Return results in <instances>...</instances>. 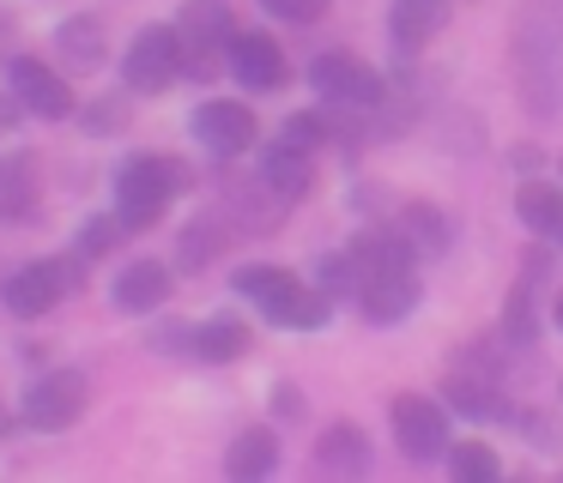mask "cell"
<instances>
[{
    "instance_id": "cell-28",
    "label": "cell",
    "mask_w": 563,
    "mask_h": 483,
    "mask_svg": "<svg viewBox=\"0 0 563 483\" xmlns=\"http://www.w3.org/2000/svg\"><path fill=\"white\" fill-rule=\"evenodd\" d=\"M558 326H563V296H558Z\"/></svg>"
},
{
    "instance_id": "cell-4",
    "label": "cell",
    "mask_w": 563,
    "mask_h": 483,
    "mask_svg": "<svg viewBox=\"0 0 563 483\" xmlns=\"http://www.w3.org/2000/svg\"><path fill=\"white\" fill-rule=\"evenodd\" d=\"M231 43V12L219 7V0H188L183 24H176V48H183V67L195 72V79H207V72H219V55L212 48Z\"/></svg>"
},
{
    "instance_id": "cell-5",
    "label": "cell",
    "mask_w": 563,
    "mask_h": 483,
    "mask_svg": "<svg viewBox=\"0 0 563 483\" xmlns=\"http://www.w3.org/2000/svg\"><path fill=\"white\" fill-rule=\"evenodd\" d=\"M74 284H79V266H67V260H31V266H19V272L7 278V308H13L19 321H37V314H49Z\"/></svg>"
},
{
    "instance_id": "cell-21",
    "label": "cell",
    "mask_w": 563,
    "mask_h": 483,
    "mask_svg": "<svg viewBox=\"0 0 563 483\" xmlns=\"http://www.w3.org/2000/svg\"><path fill=\"white\" fill-rule=\"evenodd\" d=\"M442 398H449L454 411H461V417H503V393L497 386H485V381H466V374H454L449 386H442Z\"/></svg>"
},
{
    "instance_id": "cell-17",
    "label": "cell",
    "mask_w": 563,
    "mask_h": 483,
    "mask_svg": "<svg viewBox=\"0 0 563 483\" xmlns=\"http://www.w3.org/2000/svg\"><path fill=\"white\" fill-rule=\"evenodd\" d=\"M316 465H321V471H345V478H357V471L369 465L364 435H357L352 423H333V429L316 441Z\"/></svg>"
},
{
    "instance_id": "cell-20",
    "label": "cell",
    "mask_w": 563,
    "mask_h": 483,
    "mask_svg": "<svg viewBox=\"0 0 563 483\" xmlns=\"http://www.w3.org/2000/svg\"><path fill=\"white\" fill-rule=\"evenodd\" d=\"M55 48H62L67 67L91 72V67L103 60V31H98V19H67L62 31H55Z\"/></svg>"
},
{
    "instance_id": "cell-1",
    "label": "cell",
    "mask_w": 563,
    "mask_h": 483,
    "mask_svg": "<svg viewBox=\"0 0 563 483\" xmlns=\"http://www.w3.org/2000/svg\"><path fill=\"white\" fill-rule=\"evenodd\" d=\"M236 290L279 326H321L328 321V290H303L285 266H243Z\"/></svg>"
},
{
    "instance_id": "cell-25",
    "label": "cell",
    "mask_w": 563,
    "mask_h": 483,
    "mask_svg": "<svg viewBox=\"0 0 563 483\" xmlns=\"http://www.w3.org/2000/svg\"><path fill=\"white\" fill-rule=\"evenodd\" d=\"M115 242H122V217H91V224L79 229V254H86V260L115 254Z\"/></svg>"
},
{
    "instance_id": "cell-19",
    "label": "cell",
    "mask_w": 563,
    "mask_h": 483,
    "mask_svg": "<svg viewBox=\"0 0 563 483\" xmlns=\"http://www.w3.org/2000/svg\"><path fill=\"white\" fill-rule=\"evenodd\" d=\"M267 188L279 193L285 205L303 200L309 188H316V169H309V151H297V145H279V151L267 157Z\"/></svg>"
},
{
    "instance_id": "cell-6",
    "label": "cell",
    "mask_w": 563,
    "mask_h": 483,
    "mask_svg": "<svg viewBox=\"0 0 563 483\" xmlns=\"http://www.w3.org/2000/svg\"><path fill=\"white\" fill-rule=\"evenodd\" d=\"M176 72H183L176 24H146V31L134 36V48H128V60H122L128 91H164V85H170Z\"/></svg>"
},
{
    "instance_id": "cell-9",
    "label": "cell",
    "mask_w": 563,
    "mask_h": 483,
    "mask_svg": "<svg viewBox=\"0 0 563 483\" xmlns=\"http://www.w3.org/2000/svg\"><path fill=\"white\" fill-rule=\"evenodd\" d=\"M224 48H231V55H224V67H231L249 91H273V85H285V55H279V43H273V36L243 31V36H231Z\"/></svg>"
},
{
    "instance_id": "cell-22",
    "label": "cell",
    "mask_w": 563,
    "mask_h": 483,
    "mask_svg": "<svg viewBox=\"0 0 563 483\" xmlns=\"http://www.w3.org/2000/svg\"><path fill=\"white\" fill-rule=\"evenodd\" d=\"M449 471L461 483H485V478H497V471H503V459L490 453L485 441H461V447H449Z\"/></svg>"
},
{
    "instance_id": "cell-10",
    "label": "cell",
    "mask_w": 563,
    "mask_h": 483,
    "mask_svg": "<svg viewBox=\"0 0 563 483\" xmlns=\"http://www.w3.org/2000/svg\"><path fill=\"white\" fill-rule=\"evenodd\" d=\"M13 91H19V103H25L31 115H43V121L74 115V91H67V79L49 72L43 60H13Z\"/></svg>"
},
{
    "instance_id": "cell-8",
    "label": "cell",
    "mask_w": 563,
    "mask_h": 483,
    "mask_svg": "<svg viewBox=\"0 0 563 483\" xmlns=\"http://www.w3.org/2000/svg\"><path fill=\"white\" fill-rule=\"evenodd\" d=\"M309 85H316V97L345 103V109H369L382 97V79L364 67V60H352V55H321L316 67H309Z\"/></svg>"
},
{
    "instance_id": "cell-23",
    "label": "cell",
    "mask_w": 563,
    "mask_h": 483,
    "mask_svg": "<svg viewBox=\"0 0 563 483\" xmlns=\"http://www.w3.org/2000/svg\"><path fill=\"white\" fill-rule=\"evenodd\" d=\"M406 229H412V248H424V254H442L449 248V217H437L430 212V205H412V212H406Z\"/></svg>"
},
{
    "instance_id": "cell-27",
    "label": "cell",
    "mask_w": 563,
    "mask_h": 483,
    "mask_svg": "<svg viewBox=\"0 0 563 483\" xmlns=\"http://www.w3.org/2000/svg\"><path fill=\"white\" fill-rule=\"evenodd\" d=\"M316 139H321V121H316V115H291V121H285V145H297V151H316Z\"/></svg>"
},
{
    "instance_id": "cell-14",
    "label": "cell",
    "mask_w": 563,
    "mask_h": 483,
    "mask_svg": "<svg viewBox=\"0 0 563 483\" xmlns=\"http://www.w3.org/2000/svg\"><path fill=\"white\" fill-rule=\"evenodd\" d=\"M164 296H170V272H164L158 260H134L122 278H115V308H128V314L158 308Z\"/></svg>"
},
{
    "instance_id": "cell-2",
    "label": "cell",
    "mask_w": 563,
    "mask_h": 483,
    "mask_svg": "<svg viewBox=\"0 0 563 483\" xmlns=\"http://www.w3.org/2000/svg\"><path fill=\"white\" fill-rule=\"evenodd\" d=\"M176 181H183V169L164 164V157H128L122 176H115V217H122V229L158 224L170 193H176Z\"/></svg>"
},
{
    "instance_id": "cell-13",
    "label": "cell",
    "mask_w": 563,
    "mask_h": 483,
    "mask_svg": "<svg viewBox=\"0 0 563 483\" xmlns=\"http://www.w3.org/2000/svg\"><path fill=\"white\" fill-rule=\"evenodd\" d=\"M388 31H394V43H400L406 55H418V48L437 43V31H442V0H394Z\"/></svg>"
},
{
    "instance_id": "cell-18",
    "label": "cell",
    "mask_w": 563,
    "mask_h": 483,
    "mask_svg": "<svg viewBox=\"0 0 563 483\" xmlns=\"http://www.w3.org/2000/svg\"><path fill=\"white\" fill-rule=\"evenodd\" d=\"M224 465H231V478H267V471L279 465V441H273V429H243L231 441V453H224Z\"/></svg>"
},
{
    "instance_id": "cell-3",
    "label": "cell",
    "mask_w": 563,
    "mask_h": 483,
    "mask_svg": "<svg viewBox=\"0 0 563 483\" xmlns=\"http://www.w3.org/2000/svg\"><path fill=\"white\" fill-rule=\"evenodd\" d=\"M91 405V381L79 369H55L43 374V381H31L25 393V423L31 429H67V423H79Z\"/></svg>"
},
{
    "instance_id": "cell-7",
    "label": "cell",
    "mask_w": 563,
    "mask_h": 483,
    "mask_svg": "<svg viewBox=\"0 0 563 483\" xmlns=\"http://www.w3.org/2000/svg\"><path fill=\"white\" fill-rule=\"evenodd\" d=\"M394 435H400V453L437 459L449 447V411L424 393H400L394 398Z\"/></svg>"
},
{
    "instance_id": "cell-26",
    "label": "cell",
    "mask_w": 563,
    "mask_h": 483,
    "mask_svg": "<svg viewBox=\"0 0 563 483\" xmlns=\"http://www.w3.org/2000/svg\"><path fill=\"white\" fill-rule=\"evenodd\" d=\"M261 7H267L273 19H291V24H309V19H321V7H328V0H261Z\"/></svg>"
},
{
    "instance_id": "cell-11",
    "label": "cell",
    "mask_w": 563,
    "mask_h": 483,
    "mask_svg": "<svg viewBox=\"0 0 563 483\" xmlns=\"http://www.w3.org/2000/svg\"><path fill=\"white\" fill-rule=\"evenodd\" d=\"M195 139L219 157H236L243 145H255V115L243 103H200L195 109Z\"/></svg>"
},
{
    "instance_id": "cell-29",
    "label": "cell",
    "mask_w": 563,
    "mask_h": 483,
    "mask_svg": "<svg viewBox=\"0 0 563 483\" xmlns=\"http://www.w3.org/2000/svg\"><path fill=\"white\" fill-rule=\"evenodd\" d=\"M0 435H7V411H0Z\"/></svg>"
},
{
    "instance_id": "cell-16",
    "label": "cell",
    "mask_w": 563,
    "mask_h": 483,
    "mask_svg": "<svg viewBox=\"0 0 563 483\" xmlns=\"http://www.w3.org/2000/svg\"><path fill=\"white\" fill-rule=\"evenodd\" d=\"M515 212H521V224L533 229V236L563 242V188H551V181H527V188L515 193Z\"/></svg>"
},
{
    "instance_id": "cell-12",
    "label": "cell",
    "mask_w": 563,
    "mask_h": 483,
    "mask_svg": "<svg viewBox=\"0 0 563 483\" xmlns=\"http://www.w3.org/2000/svg\"><path fill=\"white\" fill-rule=\"evenodd\" d=\"M357 302H364V314H369L376 326L406 321V314H412V302H418L412 266H406V272H376V278H364V284H357Z\"/></svg>"
},
{
    "instance_id": "cell-15",
    "label": "cell",
    "mask_w": 563,
    "mask_h": 483,
    "mask_svg": "<svg viewBox=\"0 0 563 483\" xmlns=\"http://www.w3.org/2000/svg\"><path fill=\"white\" fill-rule=\"evenodd\" d=\"M188 350H195L200 362H236L249 350V326L236 321V314H212L207 326L188 333Z\"/></svg>"
},
{
    "instance_id": "cell-24",
    "label": "cell",
    "mask_w": 563,
    "mask_h": 483,
    "mask_svg": "<svg viewBox=\"0 0 563 483\" xmlns=\"http://www.w3.org/2000/svg\"><path fill=\"white\" fill-rule=\"evenodd\" d=\"M212 254H219V224H212V217L188 224V229H183V266H188V272H200Z\"/></svg>"
}]
</instances>
